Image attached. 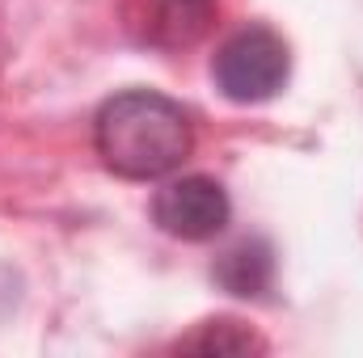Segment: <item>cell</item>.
<instances>
[{"label":"cell","instance_id":"cell-1","mask_svg":"<svg viewBox=\"0 0 363 358\" xmlns=\"http://www.w3.org/2000/svg\"><path fill=\"white\" fill-rule=\"evenodd\" d=\"M93 139L110 173L127 181H157L190 156L194 127L178 101L148 89H127L97 110Z\"/></svg>","mask_w":363,"mask_h":358},{"label":"cell","instance_id":"cell-2","mask_svg":"<svg viewBox=\"0 0 363 358\" xmlns=\"http://www.w3.org/2000/svg\"><path fill=\"white\" fill-rule=\"evenodd\" d=\"M287 72H291L287 42L274 30H267V25L237 30L216 51V64H211L216 89L224 93L228 101H241V105H258V101L274 97L287 85Z\"/></svg>","mask_w":363,"mask_h":358},{"label":"cell","instance_id":"cell-3","mask_svg":"<svg viewBox=\"0 0 363 358\" xmlns=\"http://www.w3.org/2000/svg\"><path fill=\"white\" fill-rule=\"evenodd\" d=\"M228 194L211 178H178L152 198V219L178 241H211L228 228Z\"/></svg>","mask_w":363,"mask_h":358},{"label":"cell","instance_id":"cell-4","mask_svg":"<svg viewBox=\"0 0 363 358\" xmlns=\"http://www.w3.org/2000/svg\"><path fill=\"white\" fill-rule=\"evenodd\" d=\"M211 278L228 291V295H241V299H258L267 295L274 278V253L267 241L250 236L241 245H233L228 253H220V262L211 266Z\"/></svg>","mask_w":363,"mask_h":358},{"label":"cell","instance_id":"cell-5","mask_svg":"<svg viewBox=\"0 0 363 358\" xmlns=\"http://www.w3.org/2000/svg\"><path fill=\"white\" fill-rule=\"evenodd\" d=\"M178 350H199V354H250V350H267V346L241 321H207V325H199V333L182 337Z\"/></svg>","mask_w":363,"mask_h":358},{"label":"cell","instance_id":"cell-6","mask_svg":"<svg viewBox=\"0 0 363 358\" xmlns=\"http://www.w3.org/2000/svg\"><path fill=\"white\" fill-rule=\"evenodd\" d=\"M178 4H203V0H178Z\"/></svg>","mask_w":363,"mask_h":358}]
</instances>
